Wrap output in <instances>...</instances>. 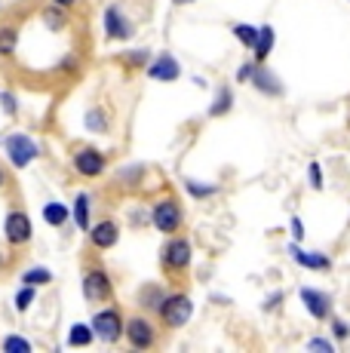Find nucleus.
Segmentation results:
<instances>
[{
  "label": "nucleus",
  "mask_w": 350,
  "mask_h": 353,
  "mask_svg": "<svg viewBox=\"0 0 350 353\" xmlns=\"http://www.w3.org/2000/svg\"><path fill=\"white\" fill-rule=\"evenodd\" d=\"M160 320H163L166 329H181V325H187L194 314V301L185 295V292H175V295H166L163 304L157 307Z\"/></svg>",
  "instance_id": "nucleus-1"
},
{
  "label": "nucleus",
  "mask_w": 350,
  "mask_h": 353,
  "mask_svg": "<svg viewBox=\"0 0 350 353\" xmlns=\"http://www.w3.org/2000/svg\"><path fill=\"white\" fill-rule=\"evenodd\" d=\"M3 151H6V157H10V163H12L16 169L31 166V163L40 157L37 141L31 139V135H25V132H12V135H6V139H3Z\"/></svg>",
  "instance_id": "nucleus-2"
},
{
  "label": "nucleus",
  "mask_w": 350,
  "mask_h": 353,
  "mask_svg": "<svg viewBox=\"0 0 350 353\" xmlns=\"http://www.w3.org/2000/svg\"><path fill=\"white\" fill-rule=\"evenodd\" d=\"M123 329H126L123 316H120V310H114V307H105V310H99V314L92 316V332H96V338L99 341H105V344L120 341Z\"/></svg>",
  "instance_id": "nucleus-3"
},
{
  "label": "nucleus",
  "mask_w": 350,
  "mask_h": 353,
  "mask_svg": "<svg viewBox=\"0 0 350 353\" xmlns=\"http://www.w3.org/2000/svg\"><path fill=\"white\" fill-rule=\"evenodd\" d=\"M114 295V286H111V276L105 274L102 268L90 270V274L83 276V298L92 304H102V301H111Z\"/></svg>",
  "instance_id": "nucleus-4"
},
{
  "label": "nucleus",
  "mask_w": 350,
  "mask_h": 353,
  "mask_svg": "<svg viewBox=\"0 0 350 353\" xmlns=\"http://www.w3.org/2000/svg\"><path fill=\"white\" fill-rule=\"evenodd\" d=\"M151 219H154V228L160 230V234H175V230L181 228V209H178V203L175 200H160L157 206H154V212H151Z\"/></svg>",
  "instance_id": "nucleus-5"
},
{
  "label": "nucleus",
  "mask_w": 350,
  "mask_h": 353,
  "mask_svg": "<svg viewBox=\"0 0 350 353\" xmlns=\"http://www.w3.org/2000/svg\"><path fill=\"white\" fill-rule=\"evenodd\" d=\"M191 264V243L185 236H175L163 246V268L166 270H185Z\"/></svg>",
  "instance_id": "nucleus-6"
},
{
  "label": "nucleus",
  "mask_w": 350,
  "mask_h": 353,
  "mask_svg": "<svg viewBox=\"0 0 350 353\" xmlns=\"http://www.w3.org/2000/svg\"><path fill=\"white\" fill-rule=\"evenodd\" d=\"M126 338H130V344L136 350H147L154 347V341H157V332H154V325L145 320V316H132V320H126Z\"/></svg>",
  "instance_id": "nucleus-7"
},
{
  "label": "nucleus",
  "mask_w": 350,
  "mask_h": 353,
  "mask_svg": "<svg viewBox=\"0 0 350 353\" xmlns=\"http://www.w3.org/2000/svg\"><path fill=\"white\" fill-rule=\"evenodd\" d=\"M31 219L25 212H10L6 215V221H3V236H6V243L10 246H22V243H28L31 240Z\"/></svg>",
  "instance_id": "nucleus-8"
},
{
  "label": "nucleus",
  "mask_w": 350,
  "mask_h": 353,
  "mask_svg": "<svg viewBox=\"0 0 350 353\" xmlns=\"http://www.w3.org/2000/svg\"><path fill=\"white\" fill-rule=\"evenodd\" d=\"M105 154L96 151V148H80L77 154H74V169H77L80 175H86V179H96V175L105 172Z\"/></svg>",
  "instance_id": "nucleus-9"
},
{
  "label": "nucleus",
  "mask_w": 350,
  "mask_h": 353,
  "mask_svg": "<svg viewBox=\"0 0 350 353\" xmlns=\"http://www.w3.org/2000/svg\"><path fill=\"white\" fill-rule=\"evenodd\" d=\"M178 74H181V65L175 62L169 52H160V56L147 65V77L160 80V83H172V80H178Z\"/></svg>",
  "instance_id": "nucleus-10"
},
{
  "label": "nucleus",
  "mask_w": 350,
  "mask_h": 353,
  "mask_svg": "<svg viewBox=\"0 0 350 353\" xmlns=\"http://www.w3.org/2000/svg\"><path fill=\"white\" fill-rule=\"evenodd\" d=\"M105 34L111 40H130L132 37V22L117 10V6H107L105 10Z\"/></svg>",
  "instance_id": "nucleus-11"
},
{
  "label": "nucleus",
  "mask_w": 350,
  "mask_h": 353,
  "mask_svg": "<svg viewBox=\"0 0 350 353\" xmlns=\"http://www.w3.org/2000/svg\"><path fill=\"white\" fill-rule=\"evenodd\" d=\"M301 301L313 320H329V314H332V298L322 295L320 289H301Z\"/></svg>",
  "instance_id": "nucleus-12"
},
{
  "label": "nucleus",
  "mask_w": 350,
  "mask_h": 353,
  "mask_svg": "<svg viewBox=\"0 0 350 353\" xmlns=\"http://www.w3.org/2000/svg\"><path fill=\"white\" fill-rule=\"evenodd\" d=\"M90 243L96 249H111L114 243L120 240V228H117V221H111V219H105V221H99V225H92L90 230Z\"/></svg>",
  "instance_id": "nucleus-13"
},
{
  "label": "nucleus",
  "mask_w": 350,
  "mask_h": 353,
  "mask_svg": "<svg viewBox=\"0 0 350 353\" xmlns=\"http://www.w3.org/2000/svg\"><path fill=\"white\" fill-rule=\"evenodd\" d=\"M249 83L255 86V90L261 92V96H282V83H280V77L274 71H267L265 65H255V74H252V80Z\"/></svg>",
  "instance_id": "nucleus-14"
},
{
  "label": "nucleus",
  "mask_w": 350,
  "mask_h": 353,
  "mask_svg": "<svg viewBox=\"0 0 350 353\" xmlns=\"http://www.w3.org/2000/svg\"><path fill=\"white\" fill-rule=\"evenodd\" d=\"M289 255H292L295 264H301V268H307V270H329V268H332V261H329L326 255L307 252V249H301L298 243H292V246H289Z\"/></svg>",
  "instance_id": "nucleus-15"
},
{
  "label": "nucleus",
  "mask_w": 350,
  "mask_h": 353,
  "mask_svg": "<svg viewBox=\"0 0 350 353\" xmlns=\"http://www.w3.org/2000/svg\"><path fill=\"white\" fill-rule=\"evenodd\" d=\"M68 206H65V203H59V200H50L43 206V221L46 225H52V228H62L65 221H68Z\"/></svg>",
  "instance_id": "nucleus-16"
},
{
  "label": "nucleus",
  "mask_w": 350,
  "mask_h": 353,
  "mask_svg": "<svg viewBox=\"0 0 350 353\" xmlns=\"http://www.w3.org/2000/svg\"><path fill=\"white\" fill-rule=\"evenodd\" d=\"M274 28L271 25H265V28H258V40H255V46H252V52H255V62H265L267 59V52L274 50Z\"/></svg>",
  "instance_id": "nucleus-17"
},
{
  "label": "nucleus",
  "mask_w": 350,
  "mask_h": 353,
  "mask_svg": "<svg viewBox=\"0 0 350 353\" xmlns=\"http://www.w3.org/2000/svg\"><path fill=\"white\" fill-rule=\"evenodd\" d=\"M234 105V90L231 86H221L218 92H215L212 105H209V117H221V114H227Z\"/></svg>",
  "instance_id": "nucleus-18"
},
{
  "label": "nucleus",
  "mask_w": 350,
  "mask_h": 353,
  "mask_svg": "<svg viewBox=\"0 0 350 353\" xmlns=\"http://www.w3.org/2000/svg\"><path fill=\"white\" fill-rule=\"evenodd\" d=\"M74 221H77L80 230H90V194H77V200H74V209H71Z\"/></svg>",
  "instance_id": "nucleus-19"
},
{
  "label": "nucleus",
  "mask_w": 350,
  "mask_h": 353,
  "mask_svg": "<svg viewBox=\"0 0 350 353\" xmlns=\"http://www.w3.org/2000/svg\"><path fill=\"white\" fill-rule=\"evenodd\" d=\"M92 338H96V332H92V325H86V323H74L71 332H68L71 347H86V344H92Z\"/></svg>",
  "instance_id": "nucleus-20"
},
{
  "label": "nucleus",
  "mask_w": 350,
  "mask_h": 353,
  "mask_svg": "<svg viewBox=\"0 0 350 353\" xmlns=\"http://www.w3.org/2000/svg\"><path fill=\"white\" fill-rule=\"evenodd\" d=\"M163 298H166V292L160 289V286H141V292H138V307H154V310H157L160 304H163Z\"/></svg>",
  "instance_id": "nucleus-21"
},
{
  "label": "nucleus",
  "mask_w": 350,
  "mask_h": 353,
  "mask_svg": "<svg viewBox=\"0 0 350 353\" xmlns=\"http://www.w3.org/2000/svg\"><path fill=\"white\" fill-rule=\"evenodd\" d=\"M16 46H19V31L16 28H0V56L3 59H10L12 52H16Z\"/></svg>",
  "instance_id": "nucleus-22"
},
{
  "label": "nucleus",
  "mask_w": 350,
  "mask_h": 353,
  "mask_svg": "<svg viewBox=\"0 0 350 353\" xmlns=\"http://www.w3.org/2000/svg\"><path fill=\"white\" fill-rule=\"evenodd\" d=\"M19 280H22V286H46V283L52 280V274L46 268H31V270H25Z\"/></svg>",
  "instance_id": "nucleus-23"
},
{
  "label": "nucleus",
  "mask_w": 350,
  "mask_h": 353,
  "mask_svg": "<svg viewBox=\"0 0 350 353\" xmlns=\"http://www.w3.org/2000/svg\"><path fill=\"white\" fill-rule=\"evenodd\" d=\"M86 129H90V132H105L107 129V117L102 114V108H90V111H86Z\"/></svg>",
  "instance_id": "nucleus-24"
},
{
  "label": "nucleus",
  "mask_w": 350,
  "mask_h": 353,
  "mask_svg": "<svg viewBox=\"0 0 350 353\" xmlns=\"http://www.w3.org/2000/svg\"><path fill=\"white\" fill-rule=\"evenodd\" d=\"M3 353H31V341L22 335H6L3 338Z\"/></svg>",
  "instance_id": "nucleus-25"
},
{
  "label": "nucleus",
  "mask_w": 350,
  "mask_h": 353,
  "mask_svg": "<svg viewBox=\"0 0 350 353\" xmlns=\"http://www.w3.org/2000/svg\"><path fill=\"white\" fill-rule=\"evenodd\" d=\"M234 37H237L243 46L252 50L255 40H258V28H252V25H234Z\"/></svg>",
  "instance_id": "nucleus-26"
},
{
  "label": "nucleus",
  "mask_w": 350,
  "mask_h": 353,
  "mask_svg": "<svg viewBox=\"0 0 350 353\" xmlns=\"http://www.w3.org/2000/svg\"><path fill=\"white\" fill-rule=\"evenodd\" d=\"M34 289L37 286H22V289H19V295H16V310H19V314H25V310L34 304V298H37Z\"/></svg>",
  "instance_id": "nucleus-27"
},
{
  "label": "nucleus",
  "mask_w": 350,
  "mask_h": 353,
  "mask_svg": "<svg viewBox=\"0 0 350 353\" xmlns=\"http://www.w3.org/2000/svg\"><path fill=\"white\" fill-rule=\"evenodd\" d=\"M43 22L50 25L52 31H62V28H65V12H62V6H50V10L43 12Z\"/></svg>",
  "instance_id": "nucleus-28"
},
{
  "label": "nucleus",
  "mask_w": 350,
  "mask_h": 353,
  "mask_svg": "<svg viewBox=\"0 0 350 353\" xmlns=\"http://www.w3.org/2000/svg\"><path fill=\"white\" fill-rule=\"evenodd\" d=\"M0 108H3V114H16L19 111V101H16V96L12 92H6V90H0Z\"/></svg>",
  "instance_id": "nucleus-29"
},
{
  "label": "nucleus",
  "mask_w": 350,
  "mask_h": 353,
  "mask_svg": "<svg viewBox=\"0 0 350 353\" xmlns=\"http://www.w3.org/2000/svg\"><path fill=\"white\" fill-rule=\"evenodd\" d=\"M185 188L191 191V196H200V200H203V196H212V194H215V188H209V185H197V181H191V179L185 181Z\"/></svg>",
  "instance_id": "nucleus-30"
},
{
  "label": "nucleus",
  "mask_w": 350,
  "mask_h": 353,
  "mask_svg": "<svg viewBox=\"0 0 350 353\" xmlns=\"http://www.w3.org/2000/svg\"><path fill=\"white\" fill-rule=\"evenodd\" d=\"M307 179H311L313 191H320V188H322V169H320V163H311V166H307Z\"/></svg>",
  "instance_id": "nucleus-31"
},
{
  "label": "nucleus",
  "mask_w": 350,
  "mask_h": 353,
  "mask_svg": "<svg viewBox=\"0 0 350 353\" xmlns=\"http://www.w3.org/2000/svg\"><path fill=\"white\" fill-rule=\"evenodd\" d=\"M307 350H320V353H335L332 341H326V338H313V341H307Z\"/></svg>",
  "instance_id": "nucleus-32"
},
{
  "label": "nucleus",
  "mask_w": 350,
  "mask_h": 353,
  "mask_svg": "<svg viewBox=\"0 0 350 353\" xmlns=\"http://www.w3.org/2000/svg\"><path fill=\"white\" fill-rule=\"evenodd\" d=\"M255 65H258V62H252V65H243V68H240V71H237V80H240V83H249V80H252Z\"/></svg>",
  "instance_id": "nucleus-33"
},
{
  "label": "nucleus",
  "mask_w": 350,
  "mask_h": 353,
  "mask_svg": "<svg viewBox=\"0 0 350 353\" xmlns=\"http://www.w3.org/2000/svg\"><path fill=\"white\" fill-rule=\"evenodd\" d=\"M289 228H292V240L295 243L305 240V225H301V219H292V225H289Z\"/></svg>",
  "instance_id": "nucleus-34"
},
{
  "label": "nucleus",
  "mask_w": 350,
  "mask_h": 353,
  "mask_svg": "<svg viewBox=\"0 0 350 353\" xmlns=\"http://www.w3.org/2000/svg\"><path fill=\"white\" fill-rule=\"evenodd\" d=\"M332 329H335V338H350V325L344 320H335Z\"/></svg>",
  "instance_id": "nucleus-35"
},
{
  "label": "nucleus",
  "mask_w": 350,
  "mask_h": 353,
  "mask_svg": "<svg viewBox=\"0 0 350 353\" xmlns=\"http://www.w3.org/2000/svg\"><path fill=\"white\" fill-rule=\"evenodd\" d=\"M130 65H145V59H147V52H130Z\"/></svg>",
  "instance_id": "nucleus-36"
},
{
  "label": "nucleus",
  "mask_w": 350,
  "mask_h": 353,
  "mask_svg": "<svg viewBox=\"0 0 350 353\" xmlns=\"http://www.w3.org/2000/svg\"><path fill=\"white\" fill-rule=\"evenodd\" d=\"M52 3H56V6H62V10H68V6H74V3H77V0H52Z\"/></svg>",
  "instance_id": "nucleus-37"
},
{
  "label": "nucleus",
  "mask_w": 350,
  "mask_h": 353,
  "mask_svg": "<svg viewBox=\"0 0 350 353\" xmlns=\"http://www.w3.org/2000/svg\"><path fill=\"white\" fill-rule=\"evenodd\" d=\"M172 3H178V6H185V3H194V0H172Z\"/></svg>",
  "instance_id": "nucleus-38"
},
{
  "label": "nucleus",
  "mask_w": 350,
  "mask_h": 353,
  "mask_svg": "<svg viewBox=\"0 0 350 353\" xmlns=\"http://www.w3.org/2000/svg\"><path fill=\"white\" fill-rule=\"evenodd\" d=\"M3 181H6V175H3V169H0V188H3Z\"/></svg>",
  "instance_id": "nucleus-39"
},
{
  "label": "nucleus",
  "mask_w": 350,
  "mask_h": 353,
  "mask_svg": "<svg viewBox=\"0 0 350 353\" xmlns=\"http://www.w3.org/2000/svg\"><path fill=\"white\" fill-rule=\"evenodd\" d=\"M0 268H3V255H0Z\"/></svg>",
  "instance_id": "nucleus-40"
}]
</instances>
